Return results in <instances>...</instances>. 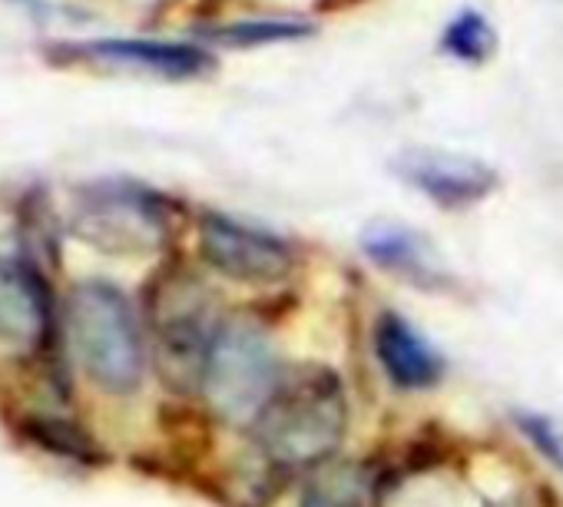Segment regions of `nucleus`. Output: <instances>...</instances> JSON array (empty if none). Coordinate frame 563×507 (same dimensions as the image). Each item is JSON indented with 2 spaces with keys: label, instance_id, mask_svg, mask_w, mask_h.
<instances>
[{
  "label": "nucleus",
  "instance_id": "14",
  "mask_svg": "<svg viewBox=\"0 0 563 507\" xmlns=\"http://www.w3.org/2000/svg\"><path fill=\"white\" fill-rule=\"evenodd\" d=\"M309 34H312V27L302 21L258 18V21H235L229 27H216V31H209V41L225 44V47H262V44H278V41H299Z\"/></svg>",
  "mask_w": 563,
  "mask_h": 507
},
{
  "label": "nucleus",
  "instance_id": "12",
  "mask_svg": "<svg viewBox=\"0 0 563 507\" xmlns=\"http://www.w3.org/2000/svg\"><path fill=\"white\" fill-rule=\"evenodd\" d=\"M18 434L31 441L34 448L77 461V464H100V448L97 441L70 418L60 415H41V411H24L18 415Z\"/></svg>",
  "mask_w": 563,
  "mask_h": 507
},
{
  "label": "nucleus",
  "instance_id": "2",
  "mask_svg": "<svg viewBox=\"0 0 563 507\" xmlns=\"http://www.w3.org/2000/svg\"><path fill=\"white\" fill-rule=\"evenodd\" d=\"M349 401L342 378L312 365L282 378L278 392L252 425L262 454L278 467H322L345 441Z\"/></svg>",
  "mask_w": 563,
  "mask_h": 507
},
{
  "label": "nucleus",
  "instance_id": "7",
  "mask_svg": "<svg viewBox=\"0 0 563 507\" xmlns=\"http://www.w3.org/2000/svg\"><path fill=\"white\" fill-rule=\"evenodd\" d=\"M388 169L405 186L428 196L441 209H467L474 202H484L500 186V176L490 163L467 153H448L431 146L398 150Z\"/></svg>",
  "mask_w": 563,
  "mask_h": 507
},
{
  "label": "nucleus",
  "instance_id": "5",
  "mask_svg": "<svg viewBox=\"0 0 563 507\" xmlns=\"http://www.w3.org/2000/svg\"><path fill=\"white\" fill-rule=\"evenodd\" d=\"M74 232L110 256H150L166 239V206L136 183H93L77 192Z\"/></svg>",
  "mask_w": 563,
  "mask_h": 507
},
{
  "label": "nucleus",
  "instance_id": "10",
  "mask_svg": "<svg viewBox=\"0 0 563 507\" xmlns=\"http://www.w3.org/2000/svg\"><path fill=\"white\" fill-rule=\"evenodd\" d=\"M372 349L388 382L401 392H428L444 378V355L398 312H382L375 319Z\"/></svg>",
  "mask_w": 563,
  "mask_h": 507
},
{
  "label": "nucleus",
  "instance_id": "1",
  "mask_svg": "<svg viewBox=\"0 0 563 507\" xmlns=\"http://www.w3.org/2000/svg\"><path fill=\"white\" fill-rule=\"evenodd\" d=\"M64 345L70 362L107 395H136L146 378V335L126 293L107 279L77 283L67 293Z\"/></svg>",
  "mask_w": 563,
  "mask_h": 507
},
{
  "label": "nucleus",
  "instance_id": "6",
  "mask_svg": "<svg viewBox=\"0 0 563 507\" xmlns=\"http://www.w3.org/2000/svg\"><path fill=\"white\" fill-rule=\"evenodd\" d=\"M199 256L219 276L245 286H272L296 269V252L286 239L225 212H202Z\"/></svg>",
  "mask_w": 563,
  "mask_h": 507
},
{
  "label": "nucleus",
  "instance_id": "3",
  "mask_svg": "<svg viewBox=\"0 0 563 507\" xmlns=\"http://www.w3.org/2000/svg\"><path fill=\"white\" fill-rule=\"evenodd\" d=\"M282 378L286 375L278 368V355L268 335L249 319H222L199 382L209 408L225 425L252 431Z\"/></svg>",
  "mask_w": 563,
  "mask_h": 507
},
{
  "label": "nucleus",
  "instance_id": "16",
  "mask_svg": "<svg viewBox=\"0 0 563 507\" xmlns=\"http://www.w3.org/2000/svg\"><path fill=\"white\" fill-rule=\"evenodd\" d=\"M514 425H517V431L533 444V451H537L547 464H553V467L563 474V428H560L550 415H543V411H527V408H517V411H514Z\"/></svg>",
  "mask_w": 563,
  "mask_h": 507
},
{
  "label": "nucleus",
  "instance_id": "15",
  "mask_svg": "<svg viewBox=\"0 0 563 507\" xmlns=\"http://www.w3.org/2000/svg\"><path fill=\"white\" fill-rule=\"evenodd\" d=\"M365 477L358 467H325L306 487L299 507H362Z\"/></svg>",
  "mask_w": 563,
  "mask_h": 507
},
{
  "label": "nucleus",
  "instance_id": "4",
  "mask_svg": "<svg viewBox=\"0 0 563 507\" xmlns=\"http://www.w3.org/2000/svg\"><path fill=\"white\" fill-rule=\"evenodd\" d=\"M219 326L212 296L192 276H169L156 286L150 299V329L156 368L169 388L199 392Z\"/></svg>",
  "mask_w": 563,
  "mask_h": 507
},
{
  "label": "nucleus",
  "instance_id": "11",
  "mask_svg": "<svg viewBox=\"0 0 563 507\" xmlns=\"http://www.w3.org/2000/svg\"><path fill=\"white\" fill-rule=\"evenodd\" d=\"M362 252L382 266L385 273L418 286V289H441L451 283L438 249L411 225L395 219H375L362 229Z\"/></svg>",
  "mask_w": 563,
  "mask_h": 507
},
{
  "label": "nucleus",
  "instance_id": "8",
  "mask_svg": "<svg viewBox=\"0 0 563 507\" xmlns=\"http://www.w3.org/2000/svg\"><path fill=\"white\" fill-rule=\"evenodd\" d=\"M54 339V299L47 279L27 260H0V349L41 355Z\"/></svg>",
  "mask_w": 563,
  "mask_h": 507
},
{
  "label": "nucleus",
  "instance_id": "9",
  "mask_svg": "<svg viewBox=\"0 0 563 507\" xmlns=\"http://www.w3.org/2000/svg\"><path fill=\"white\" fill-rule=\"evenodd\" d=\"M67 60H97L140 74H153L163 80H196L216 67V57L199 44L176 41H136V37H110L87 44H64Z\"/></svg>",
  "mask_w": 563,
  "mask_h": 507
},
{
  "label": "nucleus",
  "instance_id": "13",
  "mask_svg": "<svg viewBox=\"0 0 563 507\" xmlns=\"http://www.w3.org/2000/svg\"><path fill=\"white\" fill-rule=\"evenodd\" d=\"M497 44H500V37H497L494 24L487 21V14H481L474 8L457 11L441 31V54H448L461 64H487L497 54Z\"/></svg>",
  "mask_w": 563,
  "mask_h": 507
}]
</instances>
